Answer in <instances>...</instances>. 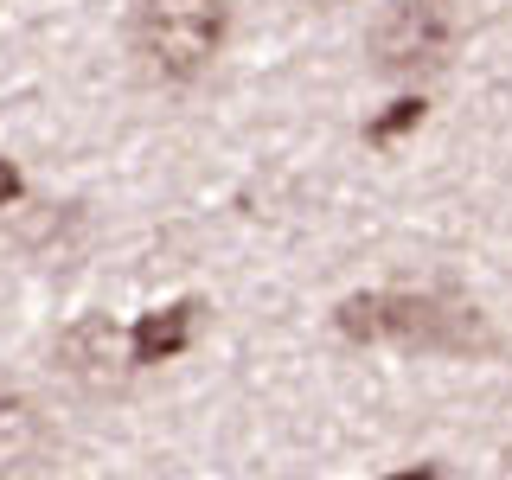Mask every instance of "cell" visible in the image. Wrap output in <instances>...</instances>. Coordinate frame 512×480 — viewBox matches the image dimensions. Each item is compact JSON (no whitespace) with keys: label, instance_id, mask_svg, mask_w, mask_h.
<instances>
[{"label":"cell","instance_id":"7a4b0ae2","mask_svg":"<svg viewBox=\"0 0 512 480\" xmlns=\"http://www.w3.org/2000/svg\"><path fill=\"white\" fill-rule=\"evenodd\" d=\"M231 39V7L224 0H135L128 7V58L148 84L186 90L218 64Z\"/></svg>","mask_w":512,"mask_h":480},{"label":"cell","instance_id":"ba28073f","mask_svg":"<svg viewBox=\"0 0 512 480\" xmlns=\"http://www.w3.org/2000/svg\"><path fill=\"white\" fill-rule=\"evenodd\" d=\"M20 199H26L20 167H7V160H0V212H7V205H20Z\"/></svg>","mask_w":512,"mask_h":480},{"label":"cell","instance_id":"9c48e42d","mask_svg":"<svg viewBox=\"0 0 512 480\" xmlns=\"http://www.w3.org/2000/svg\"><path fill=\"white\" fill-rule=\"evenodd\" d=\"M384 480H442V461H416V468H397V474H384Z\"/></svg>","mask_w":512,"mask_h":480},{"label":"cell","instance_id":"5b68a950","mask_svg":"<svg viewBox=\"0 0 512 480\" xmlns=\"http://www.w3.org/2000/svg\"><path fill=\"white\" fill-rule=\"evenodd\" d=\"M199 320H205V301H199V295H180V301H167V308L141 314L135 327H128V346H135V372L180 359V352L199 340Z\"/></svg>","mask_w":512,"mask_h":480},{"label":"cell","instance_id":"3957f363","mask_svg":"<svg viewBox=\"0 0 512 480\" xmlns=\"http://www.w3.org/2000/svg\"><path fill=\"white\" fill-rule=\"evenodd\" d=\"M455 45V0H384L378 20L365 26V58L384 77H436L455 64Z\"/></svg>","mask_w":512,"mask_h":480},{"label":"cell","instance_id":"8992f818","mask_svg":"<svg viewBox=\"0 0 512 480\" xmlns=\"http://www.w3.org/2000/svg\"><path fill=\"white\" fill-rule=\"evenodd\" d=\"M52 423H45L39 397H26L20 384H0V474H20L45 455Z\"/></svg>","mask_w":512,"mask_h":480},{"label":"cell","instance_id":"6da1fadb","mask_svg":"<svg viewBox=\"0 0 512 480\" xmlns=\"http://www.w3.org/2000/svg\"><path fill=\"white\" fill-rule=\"evenodd\" d=\"M333 333L352 346H397L429 359H493L500 333L448 288H352L333 301Z\"/></svg>","mask_w":512,"mask_h":480},{"label":"cell","instance_id":"30bf717a","mask_svg":"<svg viewBox=\"0 0 512 480\" xmlns=\"http://www.w3.org/2000/svg\"><path fill=\"white\" fill-rule=\"evenodd\" d=\"M314 7H340V0H314Z\"/></svg>","mask_w":512,"mask_h":480},{"label":"cell","instance_id":"52a82bcc","mask_svg":"<svg viewBox=\"0 0 512 480\" xmlns=\"http://www.w3.org/2000/svg\"><path fill=\"white\" fill-rule=\"evenodd\" d=\"M423 116H429V103H423V96H397V103L384 109V116H372V122H365V141H372V148H391L397 135L423 128Z\"/></svg>","mask_w":512,"mask_h":480},{"label":"cell","instance_id":"277c9868","mask_svg":"<svg viewBox=\"0 0 512 480\" xmlns=\"http://www.w3.org/2000/svg\"><path fill=\"white\" fill-rule=\"evenodd\" d=\"M58 372L71 384H84V391H116V384L135 372V346H128V327L109 314H77L71 327L58 333L52 346Z\"/></svg>","mask_w":512,"mask_h":480}]
</instances>
